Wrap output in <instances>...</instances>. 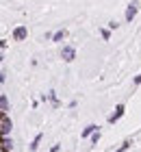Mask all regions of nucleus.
I'll return each mask as SVG.
<instances>
[{
	"mask_svg": "<svg viewBox=\"0 0 141 152\" xmlns=\"http://www.w3.org/2000/svg\"><path fill=\"white\" fill-rule=\"evenodd\" d=\"M126 115V104H122V102H119V104H115V109H113V113L107 117V124L109 126H115V124L122 120V117Z\"/></svg>",
	"mask_w": 141,
	"mask_h": 152,
	"instance_id": "f257e3e1",
	"label": "nucleus"
},
{
	"mask_svg": "<svg viewBox=\"0 0 141 152\" xmlns=\"http://www.w3.org/2000/svg\"><path fill=\"white\" fill-rule=\"evenodd\" d=\"M139 7H141V2L139 0H132V2H128V7H126V13H124V20L126 22H132V20L137 18V13H139Z\"/></svg>",
	"mask_w": 141,
	"mask_h": 152,
	"instance_id": "f03ea898",
	"label": "nucleus"
},
{
	"mask_svg": "<svg viewBox=\"0 0 141 152\" xmlns=\"http://www.w3.org/2000/svg\"><path fill=\"white\" fill-rule=\"evenodd\" d=\"M11 130H13V120L9 113H4L2 120H0V137H9Z\"/></svg>",
	"mask_w": 141,
	"mask_h": 152,
	"instance_id": "7ed1b4c3",
	"label": "nucleus"
},
{
	"mask_svg": "<svg viewBox=\"0 0 141 152\" xmlns=\"http://www.w3.org/2000/svg\"><path fill=\"white\" fill-rule=\"evenodd\" d=\"M59 57L65 61V63H72V61L76 59V48L74 46H69V44H65L61 48V52H59Z\"/></svg>",
	"mask_w": 141,
	"mask_h": 152,
	"instance_id": "20e7f679",
	"label": "nucleus"
},
{
	"mask_svg": "<svg viewBox=\"0 0 141 152\" xmlns=\"http://www.w3.org/2000/svg\"><path fill=\"white\" fill-rule=\"evenodd\" d=\"M11 37H13V41H26L28 39V28L24 24H18L15 28L11 31Z\"/></svg>",
	"mask_w": 141,
	"mask_h": 152,
	"instance_id": "39448f33",
	"label": "nucleus"
},
{
	"mask_svg": "<svg viewBox=\"0 0 141 152\" xmlns=\"http://www.w3.org/2000/svg\"><path fill=\"white\" fill-rule=\"evenodd\" d=\"M41 102H50L52 109H59L61 107V100H59V96H56L54 89H48V94H41Z\"/></svg>",
	"mask_w": 141,
	"mask_h": 152,
	"instance_id": "423d86ee",
	"label": "nucleus"
},
{
	"mask_svg": "<svg viewBox=\"0 0 141 152\" xmlns=\"http://www.w3.org/2000/svg\"><path fill=\"white\" fill-rule=\"evenodd\" d=\"M13 139H11V135L9 137H0V150L2 152H13Z\"/></svg>",
	"mask_w": 141,
	"mask_h": 152,
	"instance_id": "0eeeda50",
	"label": "nucleus"
},
{
	"mask_svg": "<svg viewBox=\"0 0 141 152\" xmlns=\"http://www.w3.org/2000/svg\"><path fill=\"white\" fill-rule=\"evenodd\" d=\"M63 39H67V31H65V28H61V31H54L52 35H50V41H54V44H61Z\"/></svg>",
	"mask_w": 141,
	"mask_h": 152,
	"instance_id": "6e6552de",
	"label": "nucleus"
},
{
	"mask_svg": "<svg viewBox=\"0 0 141 152\" xmlns=\"http://www.w3.org/2000/svg\"><path fill=\"white\" fill-rule=\"evenodd\" d=\"M98 128H100L98 124H87V126H85V128L80 130V139H89L91 133H94V130H98Z\"/></svg>",
	"mask_w": 141,
	"mask_h": 152,
	"instance_id": "1a4fd4ad",
	"label": "nucleus"
},
{
	"mask_svg": "<svg viewBox=\"0 0 141 152\" xmlns=\"http://www.w3.org/2000/svg\"><path fill=\"white\" fill-rule=\"evenodd\" d=\"M41 139H44V135L37 133V135L33 137V141H31V146H28V150H31V152H37V150H39V146H41Z\"/></svg>",
	"mask_w": 141,
	"mask_h": 152,
	"instance_id": "9d476101",
	"label": "nucleus"
},
{
	"mask_svg": "<svg viewBox=\"0 0 141 152\" xmlns=\"http://www.w3.org/2000/svg\"><path fill=\"white\" fill-rule=\"evenodd\" d=\"M0 111L2 113L11 111V102H9V98H7V94H0Z\"/></svg>",
	"mask_w": 141,
	"mask_h": 152,
	"instance_id": "9b49d317",
	"label": "nucleus"
},
{
	"mask_svg": "<svg viewBox=\"0 0 141 152\" xmlns=\"http://www.w3.org/2000/svg\"><path fill=\"white\" fill-rule=\"evenodd\" d=\"M130 148H132V137H126V139L119 143V146L113 150V152H126V150H130Z\"/></svg>",
	"mask_w": 141,
	"mask_h": 152,
	"instance_id": "f8f14e48",
	"label": "nucleus"
},
{
	"mask_svg": "<svg viewBox=\"0 0 141 152\" xmlns=\"http://www.w3.org/2000/svg\"><path fill=\"white\" fill-rule=\"evenodd\" d=\"M100 137H102V130L98 128V130H94V133H91V137H89V141H91V143H94V146H96V143L100 141Z\"/></svg>",
	"mask_w": 141,
	"mask_h": 152,
	"instance_id": "ddd939ff",
	"label": "nucleus"
},
{
	"mask_svg": "<svg viewBox=\"0 0 141 152\" xmlns=\"http://www.w3.org/2000/svg\"><path fill=\"white\" fill-rule=\"evenodd\" d=\"M98 33H100V37H102L104 41H111V31H109V28H100Z\"/></svg>",
	"mask_w": 141,
	"mask_h": 152,
	"instance_id": "4468645a",
	"label": "nucleus"
},
{
	"mask_svg": "<svg viewBox=\"0 0 141 152\" xmlns=\"http://www.w3.org/2000/svg\"><path fill=\"white\" fill-rule=\"evenodd\" d=\"M107 28L113 33V31H117L119 28V22H115V20H111V22H107Z\"/></svg>",
	"mask_w": 141,
	"mask_h": 152,
	"instance_id": "2eb2a0df",
	"label": "nucleus"
},
{
	"mask_svg": "<svg viewBox=\"0 0 141 152\" xmlns=\"http://www.w3.org/2000/svg\"><path fill=\"white\" fill-rule=\"evenodd\" d=\"M139 85H141V72L135 76V78H132V87H139Z\"/></svg>",
	"mask_w": 141,
	"mask_h": 152,
	"instance_id": "dca6fc26",
	"label": "nucleus"
},
{
	"mask_svg": "<svg viewBox=\"0 0 141 152\" xmlns=\"http://www.w3.org/2000/svg\"><path fill=\"white\" fill-rule=\"evenodd\" d=\"M76 107H78V100H69L67 102V109H76Z\"/></svg>",
	"mask_w": 141,
	"mask_h": 152,
	"instance_id": "f3484780",
	"label": "nucleus"
},
{
	"mask_svg": "<svg viewBox=\"0 0 141 152\" xmlns=\"http://www.w3.org/2000/svg\"><path fill=\"white\" fill-rule=\"evenodd\" d=\"M59 150H61V143H54V146L48 150V152H59Z\"/></svg>",
	"mask_w": 141,
	"mask_h": 152,
	"instance_id": "a211bd4d",
	"label": "nucleus"
},
{
	"mask_svg": "<svg viewBox=\"0 0 141 152\" xmlns=\"http://www.w3.org/2000/svg\"><path fill=\"white\" fill-rule=\"evenodd\" d=\"M7 46H9V41H7V39H0V50H4Z\"/></svg>",
	"mask_w": 141,
	"mask_h": 152,
	"instance_id": "6ab92c4d",
	"label": "nucleus"
},
{
	"mask_svg": "<svg viewBox=\"0 0 141 152\" xmlns=\"http://www.w3.org/2000/svg\"><path fill=\"white\" fill-rule=\"evenodd\" d=\"M4 83H7V74L0 72V85H4Z\"/></svg>",
	"mask_w": 141,
	"mask_h": 152,
	"instance_id": "aec40b11",
	"label": "nucleus"
},
{
	"mask_svg": "<svg viewBox=\"0 0 141 152\" xmlns=\"http://www.w3.org/2000/svg\"><path fill=\"white\" fill-rule=\"evenodd\" d=\"M2 61H4V54H2V50H0V63H2Z\"/></svg>",
	"mask_w": 141,
	"mask_h": 152,
	"instance_id": "412c9836",
	"label": "nucleus"
}]
</instances>
